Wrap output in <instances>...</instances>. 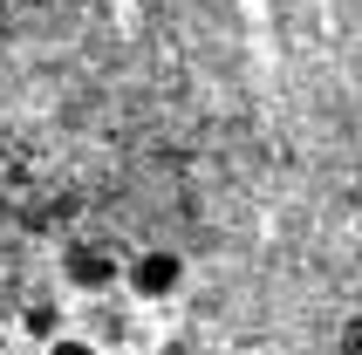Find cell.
<instances>
[{
	"instance_id": "obj_1",
	"label": "cell",
	"mask_w": 362,
	"mask_h": 355,
	"mask_svg": "<svg viewBox=\"0 0 362 355\" xmlns=\"http://www.w3.org/2000/svg\"><path fill=\"white\" fill-rule=\"evenodd\" d=\"M123 294L137 301V308L178 301L185 294V253H171V246H137V253L123 260Z\"/></svg>"
},
{
	"instance_id": "obj_2",
	"label": "cell",
	"mask_w": 362,
	"mask_h": 355,
	"mask_svg": "<svg viewBox=\"0 0 362 355\" xmlns=\"http://www.w3.org/2000/svg\"><path fill=\"white\" fill-rule=\"evenodd\" d=\"M62 280H69V294H110V287H123V260L96 239H69L62 246Z\"/></svg>"
},
{
	"instance_id": "obj_3",
	"label": "cell",
	"mask_w": 362,
	"mask_h": 355,
	"mask_svg": "<svg viewBox=\"0 0 362 355\" xmlns=\"http://www.w3.org/2000/svg\"><path fill=\"white\" fill-rule=\"evenodd\" d=\"M41 355H110L96 335H82V328H62V335H48L41 342Z\"/></svg>"
}]
</instances>
